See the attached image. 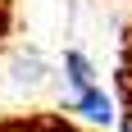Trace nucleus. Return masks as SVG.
Returning a JSON list of instances; mask_svg holds the SVG:
<instances>
[{
	"mask_svg": "<svg viewBox=\"0 0 132 132\" xmlns=\"http://www.w3.org/2000/svg\"><path fill=\"white\" fill-rule=\"evenodd\" d=\"M68 109H78V114H82L87 123H100V128H105V123L114 119V105H109V96L100 91V87H91V91H78Z\"/></svg>",
	"mask_w": 132,
	"mask_h": 132,
	"instance_id": "f257e3e1",
	"label": "nucleus"
},
{
	"mask_svg": "<svg viewBox=\"0 0 132 132\" xmlns=\"http://www.w3.org/2000/svg\"><path fill=\"white\" fill-rule=\"evenodd\" d=\"M64 78L73 82V91H91L96 87V68H91V59L82 50H68L64 55Z\"/></svg>",
	"mask_w": 132,
	"mask_h": 132,
	"instance_id": "f03ea898",
	"label": "nucleus"
},
{
	"mask_svg": "<svg viewBox=\"0 0 132 132\" xmlns=\"http://www.w3.org/2000/svg\"><path fill=\"white\" fill-rule=\"evenodd\" d=\"M128 132H132V96H128Z\"/></svg>",
	"mask_w": 132,
	"mask_h": 132,
	"instance_id": "7ed1b4c3",
	"label": "nucleus"
}]
</instances>
